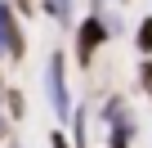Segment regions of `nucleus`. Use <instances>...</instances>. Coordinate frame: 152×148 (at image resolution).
<instances>
[{
	"instance_id": "2",
	"label": "nucleus",
	"mask_w": 152,
	"mask_h": 148,
	"mask_svg": "<svg viewBox=\"0 0 152 148\" xmlns=\"http://www.w3.org/2000/svg\"><path fill=\"white\" fill-rule=\"evenodd\" d=\"M103 23L99 18H85V27H81V63H90L94 58V45H103Z\"/></svg>"
},
{
	"instance_id": "1",
	"label": "nucleus",
	"mask_w": 152,
	"mask_h": 148,
	"mask_svg": "<svg viewBox=\"0 0 152 148\" xmlns=\"http://www.w3.org/2000/svg\"><path fill=\"white\" fill-rule=\"evenodd\" d=\"M0 49H5V54H14V58H23V36H18V27H14V14L5 9V5H0Z\"/></svg>"
},
{
	"instance_id": "8",
	"label": "nucleus",
	"mask_w": 152,
	"mask_h": 148,
	"mask_svg": "<svg viewBox=\"0 0 152 148\" xmlns=\"http://www.w3.org/2000/svg\"><path fill=\"white\" fill-rule=\"evenodd\" d=\"M54 148H67V144H63V135H54Z\"/></svg>"
},
{
	"instance_id": "3",
	"label": "nucleus",
	"mask_w": 152,
	"mask_h": 148,
	"mask_svg": "<svg viewBox=\"0 0 152 148\" xmlns=\"http://www.w3.org/2000/svg\"><path fill=\"white\" fill-rule=\"evenodd\" d=\"M49 94H54V108L63 112V108H67V85H63V58H49Z\"/></svg>"
},
{
	"instance_id": "7",
	"label": "nucleus",
	"mask_w": 152,
	"mask_h": 148,
	"mask_svg": "<svg viewBox=\"0 0 152 148\" xmlns=\"http://www.w3.org/2000/svg\"><path fill=\"white\" fill-rule=\"evenodd\" d=\"M143 85H148V94H152V63L143 67Z\"/></svg>"
},
{
	"instance_id": "4",
	"label": "nucleus",
	"mask_w": 152,
	"mask_h": 148,
	"mask_svg": "<svg viewBox=\"0 0 152 148\" xmlns=\"http://www.w3.org/2000/svg\"><path fill=\"white\" fill-rule=\"evenodd\" d=\"M130 135H134V126H125V121L116 117V135H112V148H125V144H130Z\"/></svg>"
},
{
	"instance_id": "5",
	"label": "nucleus",
	"mask_w": 152,
	"mask_h": 148,
	"mask_svg": "<svg viewBox=\"0 0 152 148\" xmlns=\"http://www.w3.org/2000/svg\"><path fill=\"white\" fill-rule=\"evenodd\" d=\"M45 9H49V14H58V18H67V9H72V0H45Z\"/></svg>"
},
{
	"instance_id": "6",
	"label": "nucleus",
	"mask_w": 152,
	"mask_h": 148,
	"mask_svg": "<svg viewBox=\"0 0 152 148\" xmlns=\"http://www.w3.org/2000/svg\"><path fill=\"white\" fill-rule=\"evenodd\" d=\"M139 45H143V49H152V23H143V27H139Z\"/></svg>"
}]
</instances>
